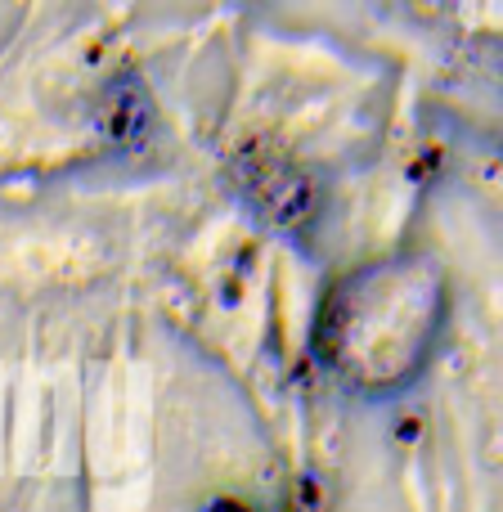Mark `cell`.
Listing matches in <instances>:
<instances>
[{
	"label": "cell",
	"mask_w": 503,
	"mask_h": 512,
	"mask_svg": "<svg viewBox=\"0 0 503 512\" xmlns=\"http://www.w3.org/2000/svg\"><path fill=\"white\" fill-rule=\"evenodd\" d=\"M207 512H248V508H243V504H234V499H216V504L207 508Z\"/></svg>",
	"instance_id": "6da1fadb"
}]
</instances>
